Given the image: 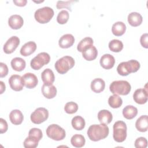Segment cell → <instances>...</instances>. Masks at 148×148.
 I'll return each instance as SVG.
<instances>
[{"label": "cell", "instance_id": "6da1fadb", "mask_svg": "<svg viewBox=\"0 0 148 148\" xmlns=\"http://www.w3.org/2000/svg\"><path fill=\"white\" fill-rule=\"evenodd\" d=\"M109 132V127L106 124H93L89 127L87 135L91 140L97 142L106 138Z\"/></svg>", "mask_w": 148, "mask_h": 148}, {"label": "cell", "instance_id": "7a4b0ae2", "mask_svg": "<svg viewBox=\"0 0 148 148\" xmlns=\"http://www.w3.org/2000/svg\"><path fill=\"white\" fill-rule=\"evenodd\" d=\"M140 63L138 61L131 60L120 63L117 66V71L120 75L125 76L131 73L137 72L140 68Z\"/></svg>", "mask_w": 148, "mask_h": 148}, {"label": "cell", "instance_id": "3957f363", "mask_svg": "<svg viewBox=\"0 0 148 148\" xmlns=\"http://www.w3.org/2000/svg\"><path fill=\"white\" fill-rule=\"evenodd\" d=\"M109 90L113 94L126 95L131 91V86L126 80H116L110 84Z\"/></svg>", "mask_w": 148, "mask_h": 148}, {"label": "cell", "instance_id": "277c9868", "mask_svg": "<svg viewBox=\"0 0 148 148\" xmlns=\"http://www.w3.org/2000/svg\"><path fill=\"white\" fill-rule=\"evenodd\" d=\"M75 65L74 59L68 56L62 57L58 59L55 63L54 66L56 71L60 74H65Z\"/></svg>", "mask_w": 148, "mask_h": 148}, {"label": "cell", "instance_id": "5b68a950", "mask_svg": "<svg viewBox=\"0 0 148 148\" xmlns=\"http://www.w3.org/2000/svg\"><path fill=\"white\" fill-rule=\"evenodd\" d=\"M54 16V10L49 6H45L37 9L34 14V17L38 23L46 24L49 22Z\"/></svg>", "mask_w": 148, "mask_h": 148}, {"label": "cell", "instance_id": "8992f818", "mask_svg": "<svg viewBox=\"0 0 148 148\" xmlns=\"http://www.w3.org/2000/svg\"><path fill=\"white\" fill-rule=\"evenodd\" d=\"M113 136L117 142H123L127 138V125L123 121H117L114 123L113 127Z\"/></svg>", "mask_w": 148, "mask_h": 148}, {"label": "cell", "instance_id": "52a82bcc", "mask_svg": "<svg viewBox=\"0 0 148 148\" xmlns=\"http://www.w3.org/2000/svg\"><path fill=\"white\" fill-rule=\"evenodd\" d=\"M46 134L48 137L54 140H61L65 137V131L57 124L50 125L46 129Z\"/></svg>", "mask_w": 148, "mask_h": 148}, {"label": "cell", "instance_id": "ba28073f", "mask_svg": "<svg viewBox=\"0 0 148 148\" xmlns=\"http://www.w3.org/2000/svg\"><path fill=\"white\" fill-rule=\"evenodd\" d=\"M50 57L46 52H42L35 56L30 62L31 67L34 70H39L43 66L47 64L50 62Z\"/></svg>", "mask_w": 148, "mask_h": 148}, {"label": "cell", "instance_id": "9c48e42d", "mask_svg": "<svg viewBox=\"0 0 148 148\" xmlns=\"http://www.w3.org/2000/svg\"><path fill=\"white\" fill-rule=\"evenodd\" d=\"M49 117V112L45 108H38L31 114V121L36 124H39L45 121Z\"/></svg>", "mask_w": 148, "mask_h": 148}, {"label": "cell", "instance_id": "30bf717a", "mask_svg": "<svg viewBox=\"0 0 148 148\" xmlns=\"http://www.w3.org/2000/svg\"><path fill=\"white\" fill-rule=\"evenodd\" d=\"M20 44V39L16 36L10 37L3 46V51L6 54L12 53Z\"/></svg>", "mask_w": 148, "mask_h": 148}, {"label": "cell", "instance_id": "8fae6325", "mask_svg": "<svg viewBox=\"0 0 148 148\" xmlns=\"http://www.w3.org/2000/svg\"><path fill=\"white\" fill-rule=\"evenodd\" d=\"M9 83L10 88L16 91L23 90L24 85L23 78L18 75H13L9 79Z\"/></svg>", "mask_w": 148, "mask_h": 148}, {"label": "cell", "instance_id": "7c38bea8", "mask_svg": "<svg viewBox=\"0 0 148 148\" xmlns=\"http://www.w3.org/2000/svg\"><path fill=\"white\" fill-rule=\"evenodd\" d=\"M135 102L138 104L142 105L147 102L148 98L147 91L145 88H138L135 90L133 94Z\"/></svg>", "mask_w": 148, "mask_h": 148}, {"label": "cell", "instance_id": "4fadbf2b", "mask_svg": "<svg viewBox=\"0 0 148 148\" xmlns=\"http://www.w3.org/2000/svg\"><path fill=\"white\" fill-rule=\"evenodd\" d=\"M22 78L24 85L28 88H33L38 84V78L32 73H26L22 76Z\"/></svg>", "mask_w": 148, "mask_h": 148}, {"label": "cell", "instance_id": "5bb4252c", "mask_svg": "<svg viewBox=\"0 0 148 148\" xmlns=\"http://www.w3.org/2000/svg\"><path fill=\"white\" fill-rule=\"evenodd\" d=\"M115 63L114 57L110 54H105L100 58L101 66L105 69L112 68Z\"/></svg>", "mask_w": 148, "mask_h": 148}, {"label": "cell", "instance_id": "9a60e30c", "mask_svg": "<svg viewBox=\"0 0 148 148\" xmlns=\"http://www.w3.org/2000/svg\"><path fill=\"white\" fill-rule=\"evenodd\" d=\"M23 18L21 16L18 14L12 15L8 19V24L13 29H20L23 25Z\"/></svg>", "mask_w": 148, "mask_h": 148}, {"label": "cell", "instance_id": "2e32d148", "mask_svg": "<svg viewBox=\"0 0 148 148\" xmlns=\"http://www.w3.org/2000/svg\"><path fill=\"white\" fill-rule=\"evenodd\" d=\"M75 42L74 36L72 34H67L62 35L58 41V45L62 49H67L71 47Z\"/></svg>", "mask_w": 148, "mask_h": 148}, {"label": "cell", "instance_id": "e0dca14e", "mask_svg": "<svg viewBox=\"0 0 148 148\" xmlns=\"http://www.w3.org/2000/svg\"><path fill=\"white\" fill-rule=\"evenodd\" d=\"M98 55L97 49L93 45L86 47L82 52L83 57L87 61H92L95 60Z\"/></svg>", "mask_w": 148, "mask_h": 148}, {"label": "cell", "instance_id": "ac0fdd59", "mask_svg": "<svg viewBox=\"0 0 148 148\" xmlns=\"http://www.w3.org/2000/svg\"><path fill=\"white\" fill-rule=\"evenodd\" d=\"M36 49V43L33 41H29L25 43L21 47L20 49V54L24 57H27L31 55L33 53H34Z\"/></svg>", "mask_w": 148, "mask_h": 148}, {"label": "cell", "instance_id": "d6986e66", "mask_svg": "<svg viewBox=\"0 0 148 148\" xmlns=\"http://www.w3.org/2000/svg\"><path fill=\"white\" fill-rule=\"evenodd\" d=\"M41 90L43 96L47 99L53 98L57 94V88L53 84L47 86L43 84L42 86Z\"/></svg>", "mask_w": 148, "mask_h": 148}, {"label": "cell", "instance_id": "ffe728a7", "mask_svg": "<svg viewBox=\"0 0 148 148\" xmlns=\"http://www.w3.org/2000/svg\"><path fill=\"white\" fill-rule=\"evenodd\" d=\"M41 78L45 84L51 85L54 82L55 77L53 72L49 68L45 69L41 73Z\"/></svg>", "mask_w": 148, "mask_h": 148}, {"label": "cell", "instance_id": "44dd1931", "mask_svg": "<svg viewBox=\"0 0 148 148\" xmlns=\"http://www.w3.org/2000/svg\"><path fill=\"white\" fill-rule=\"evenodd\" d=\"M9 119L14 125H19L22 123L24 116L22 112L18 109H14L11 111L9 114Z\"/></svg>", "mask_w": 148, "mask_h": 148}, {"label": "cell", "instance_id": "7402d4cb", "mask_svg": "<svg viewBox=\"0 0 148 148\" xmlns=\"http://www.w3.org/2000/svg\"><path fill=\"white\" fill-rule=\"evenodd\" d=\"M98 119L101 124H108L112 121L113 116L110 112L108 110H101L98 113Z\"/></svg>", "mask_w": 148, "mask_h": 148}, {"label": "cell", "instance_id": "603a6c76", "mask_svg": "<svg viewBox=\"0 0 148 148\" xmlns=\"http://www.w3.org/2000/svg\"><path fill=\"white\" fill-rule=\"evenodd\" d=\"M142 21V16L138 12H131L128 16V22L132 27L140 25Z\"/></svg>", "mask_w": 148, "mask_h": 148}, {"label": "cell", "instance_id": "cb8c5ba5", "mask_svg": "<svg viewBox=\"0 0 148 148\" xmlns=\"http://www.w3.org/2000/svg\"><path fill=\"white\" fill-rule=\"evenodd\" d=\"M136 128L140 132H146L148 128V117L143 115L139 117L135 123Z\"/></svg>", "mask_w": 148, "mask_h": 148}, {"label": "cell", "instance_id": "d4e9b609", "mask_svg": "<svg viewBox=\"0 0 148 148\" xmlns=\"http://www.w3.org/2000/svg\"><path fill=\"white\" fill-rule=\"evenodd\" d=\"M105 87L104 80L101 78H96L91 83V88L95 93H99L103 91Z\"/></svg>", "mask_w": 148, "mask_h": 148}, {"label": "cell", "instance_id": "484cf974", "mask_svg": "<svg viewBox=\"0 0 148 148\" xmlns=\"http://www.w3.org/2000/svg\"><path fill=\"white\" fill-rule=\"evenodd\" d=\"M126 30V26L122 21H117L113 24L112 28V32L113 34L117 36L123 35Z\"/></svg>", "mask_w": 148, "mask_h": 148}, {"label": "cell", "instance_id": "4316f807", "mask_svg": "<svg viewBox=\"0 0 148 148\" xmlns=\"http://www.w3.org/2000/svg\"><path fill=\"white\" fill-rule=\"evenodd\" d=\"M12 68L16 71L20 72L25 68L26 63L24 60L20 57H15L11 61Z\"/></svg>", "mask_w": 148, "mask_h": 148}, {"label": "cell", "instance_id": "83f0119b", "mask_svg": "<svg viewBox=\"0 0 148 148\" xmlns=\"http://www.w3.org/2000/svg\"><path fill=\"white\" fill-rule=\"evenodd\" d=\"M137 108L132 105H127L123 109V116L128 120L134 119L137 115Z\"/></svg>", "mask_w": 148, "mask_h": 148}, {"label": "cell", "instance_id": "f1b7e54d", "mask_svg": "<svg viewBox=\"0 0 148 148\" xmlns=\"http://www.w3.org/2000/svg\"><path fill=\"white\" fill-rule=\"evenodd\" d=\"M71 124L72 125V127L77 131L82 130L84 127H85V120L84 119L80 116H76L74 117L72 119Z\"/></svg>", "mask_w": 148, "mask_h": 148}, {"label": "cell", "instance_id": "f546056e", "mask_svg": "<svg viewBox=\"0 0 148 148\" xmlns=\"http://www.w3.org/2000/svg\"><path fill=\"white\" fill-rule=\"evenodd\" d=\"M86 140L84 137L80 134H75L72 136L71 139L72 145L75 147H82L85 145Z\"/></svg>", "mask_w": 148, "mask_h": 148}, {"label": "cell", "instance_id": "4dcf8cb0", "mask_svg": "<svg viewBox=\"0 0 148 148\" xmlns=\"http://www.w3.org/2000/svg\"><path fill=\"white\" fill-rule=\"evenodd\" d=\"M108 103L112 108H119L121 106L123 100L121 97L117 94H113V95L109 97L108 99Z\"/></svg>", "mask_w": 148, "mask_h": 148}, {"label": "cell", "instance_id": "1f68e13d", "mask_svg": "<svg viewBox=\"0 0 148 148\" xmlns=\"http://www.w3.org/2000/svg\"><path fill=\"white\" fill-rule=\"evenodd\" d=\"M109 48L113 52H120L123 49L122 42L118 39H113L109 43Z\"/></svg>", "mask_w": 148, "mask_h": 148}, {"label": "cell", "instance_id": "d6a6232c", "mask_svg": "<svg viewBox=\"0 0 148 148\" xmlns=\"http://www.w3.org/2000/svg\"><path fill=\"white\" fill-rule=\"evenodd\" d=\"M39 141L40 140L38 138L28 135V136L24 141L23 145L25 148H35L38 146Z\"/></svg>", "mask_w": 148, "mask_h": 148}, {"label": "cell", "instance_id": "836d02e7", "mask_svg": "<svg viewBox=\"0 0 148 148\" xmlns=\"http://www.w3.org/2000/svg\"><path fill=\"white\" fill-rule=\"evenodd\" d=\"M93 39L90 37H86L82 39L80 42L78 43L77 46V49L80 52H83V51L88 46L93 45Z\"/></svg>", "mask_w": 148, "mask_h": 148}, {"label": "cell", "instance_id": "e575fe53", "mask_svg": "<svg viewBox=\"0 0 148 148\" xmlns=\"http://www.w3.org/2000/svg\"><path fill=\"white\" fill-rule=\"evenodd\" d=\"M69 14L68 11L62 10L60 11L57 17V21L60 24H64L66 23L69 19Z\"/></svg>", "mask_w": 148, "mask_h": 148}, {"label": "cell", "instance_id": "d590c367", "mask_svg": "<svg viewBox=\"0 0 148 148\" xmlns=\"http://www.w3.org/2000/svg\"><path fill=\"white\" fill-rule=\"evenodd\" d=\"M64 110L68 114H73L76 113L78 110V105L74 102H69L65 104Z\"/></svg>", "mask_w": 148, "mask_h": 148}, {"label": "cell", "instance_id": "8d00e7d4", "mask_svg": "<svg viewBox=\"0 0 148 148\" xmlns=\"http://www.w3.org/2000/svg\"><path fill=\"white\" fill-rule=\"evenodd\" d=\"M147 146V140L144 137H139L135 141V147L136 148H146Z\"/></svg>", "mask_w": 148, "mask_h": 148}, {"label": "cell", "instance_id": "74e56055", "mask_svg": "<svg viewBox=\"0 0 148 148\" xmlns=\"http://www.w3.org/2000/svg\"><path fill=\"white\" fill-rule=\"evenodd\" d=\"M28 135L34 136L38 139L40 140L43 136V134L42 131L39 128H31L28 132Z\"/></svg>", "mask_w": 148, "mask_h": 148}, {"label": "cell", "instance_id": "f35d334b", "mask_svg": "<svg viewBox=\"0 0 148 148\" xmlns=\"http://www.w3.org/2000/svg\"><path fill=\"white\" fill-rule=\"evenodd\" d=\"M73 2V1H58L57 3V9H61V8H68L69 10L71 9L69 7L71 5V3Z\"/></svg>", "mask_w": 148, "mask_h": 148}, {"label": "cell", "instance_id": "ab89813d", "mask_svg": "<svg viewBox=\"0 0 148 148\" xmlns=\"http://www.w3.org/2000/svg\"><path fill=\"white\" fill-rule=\"evenodd\" d=\"M0 77H3L6 76L8 73V68L7 65L3 62L0 63Z\"/></svg>", "mask_w": 148, "mask_h": 148}, {"label": "cell", "instance_id": "60d3db41", "mask_svg": "<svg viewBox=\"0 0 148 148\" xmlns=\"http://www.w3.org/2000/svg\"><path fill=\"white\" fill-rule=\"evenodd\" d=\"M147 39H148V34L147 33L143 34L141 36L140 39V42L141 45L146 49L148 48V40H147Z\"/></svg>", "mask_w": 148, "mask_h": 148}, {"label": "cell", "instance_id": "b9f144b4", "mask_svg": "<svg viewBox=\"0 0 148 148\" xmlns=\"http://www.w3.org/2000/svg\"><path fill=\"white\" fill-rule=\"evenodd\" d=\"M8 123L2 118L0 119V133L3 134L8 130Z\"/></svg>", "mask_w": 148, "mask_h": 148}, {"label": "cell", "instance_id": "7bdbcfd3", "mask_svg": "<svg viewBox=\"0 0 148 148\" xmlns=\"http://www.w3.org/2000/svg\"><path fill=\"white\" fill-rule=\"evenodd\" d=\"M27 1V0H18V1H13V3L16 5L18 6H24Z\"/></svg>", "mask_w": 148, "mask_h": 148}, {"label": "cell", "instance_id": "ee69618b", "mask_svg": "<svg viewBox=\"0 0 148 148\" xmlns=\"http://www.w3.org/2000/svg\"><path fill=\"white\" fill-rule=\"evenodd\" d=\"M0 86H1L0 94H2L3 92V91L5 90V85L2 81H0Z\"/></svg>", "mask_w": 148, "mask_h": 148}]
</instances>
